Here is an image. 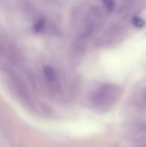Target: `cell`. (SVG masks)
<instances>
[{"label":"cell","instance_id":"cell-1","mask_svg":"<svg viewBox=\"0 0 146 147\" xmlns=\"http://www.w3.org/2000/svg\"><path fill=\"white\" fill-rule=\"evenodd\" d=\"M43 72L45 77L50 81H53L55 78V74L53 69L49 66H45Z\"/></svg>","mask_w":146,"mask_h":147},{"label":"cell","instance_id":"cell-2","mask_svg":"<svg viewBox=\"0 0 146 147\" xmlns=\"http://www.w3.org/2000/svg\"><path fill=\"white\" fill-rule=\"evenodd\" d=\"M45 21L44 19H40L34 23L33 26V30L37 33L42 32L45 26Z\"/></svg>","mask_w":146,"mask_h":147}]
</instances>
